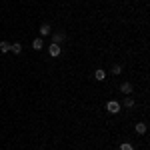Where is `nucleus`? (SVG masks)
I'll return each instance as SVG.
<instances>
[{
    "label": "nucleus",
    "instance_id": "obj_1",
    "mask_svg": "<svg viewBox=\"0 0 150 150\" xmlns=\"http://www.w3.org/2000/svg\"><path fill=\"white\" fill-rule=\"evenodd\" d=\"M120 102H116V100H110V102L106 104V110L110 112V114H116V112H120Z\"/></svg>",
    "mask_w": 150,
    "mask_h": 150
},
{
    "label": "nucleus",
    "instance_id": "obj_2",
    "mask_svg": "<svg viewBox=\"0 0 150 150\" xmlns=\"http://www.w3.org/2000/svg\"><path fill=\"white\" fill-rule=\"evenodd\" d=\"M48 52H50V56H60V44H50L48 46Z\"/></svg>",
    "mask_w": 150,
    "mask_h": 150
},
{
    "label": "nucleus",
    "instance_id": "obj_3",
    "mask_svg": "<svg viewBox=\"0 0 150 150\" xmlns=\"http://www.w3.org/2000/svg\"><path fill=\"white\" fill-rule=\"evenodd\" d=\"M64 32H58V34H52V44H60V42H64Z\"/></svg>",
    "mask_w": 150,
    "mask_h": 150
},
{
    "label": "nucleus",
    "instance_id": "obj_4",
    "mask_svg": "<svg viewBox=\"0 0 150 150\" xmlns=\"http://www.w3.org/2000/svg\"><path fill=\"white\" fill-rule=\"evenodd\" d=\"M38 30H40V34H42V36H48L50 32H52V30H50V24H42Z\"/></svg>",
    "mask_w": 150,
    "mask_h": 150
},
{
    "label": "nucleus",
    "instance_id": "obj_5",
    "mask_svg": "<svg viewBox=\"0 0 150 150\" xmlns=\"http://www.w3.org/2000/svg\"><path fill=\"white\" fill-rule=\"evenodd\" d=\"M10 50L14 54H20V52H22V44H20V42H14V44H10Z\"/></svg>",
    "mask_w": 150,
    "mask_h": 150
},
{
    "label": "nucleus",
    "instance_id": "obj_6",
    "mask_svg": "<svg viewBox=\"0 0 150 150\" xmlns=\"http://www.w3.org/2000/svg\"><path fill=\"white\" fill-rule=\"evenodd\" d=\"M120 92H124V94H132V84L124 82V84L120 86Z\"/></svg>",
    "mask_w": 150,
    "mask_h": 150
},
{
    "label": "nucleus",
    "instance_id": "obj_7",
    "mask_svg": "<svg viewBox=\"0 0 150 150\" xmlns=\"http://www.w3.org/2000/svg\"><path fill=\"white\" fill-rule=\"evenodd\" d=\"M134 130H136V134H144V132H146V124H144V122H138V124L134 126Z\"/></svg>",
    "mask_w": 150,
    "mask_h": 150
},
{
    "label": "nucleus",
    "instance_id": "obj_8",
    "mask_svg": "<svg viewBox=\"0 0 150 150\" xmlns=\"http://www.w3.org/2000/svg\"><path fill=\"white\" fill-rule=\"evenodd\" d=\"M94 78H96V80H100V82H102L104 78H106V72H104V70H96V72H94Z\"/></svg>",
    "mask_w": 150,
    "mask_h": 150
},
{
    "label": "nucleus",
    "instance_id": "obj_9",
    "mask_svg": "<svg viewBox=\"0 0 150 150\" xmlns=\"http://www.w3.org/2000/svg\"><path fill=\"white\" fill-rule=\"evenodd\" d=\"M42 44H44V42H42V38H36L34 42H32V48H34V50H40Z\"/></svg>",
    "mask_w": 150,
    "mask_h": 150
},
{
    "label": "nucleus",
    "instance_id": "obj_10",
    "mask_svg": "<svg viewBox=\"0 0 150 150\" xmlns=\"http://www.w3.org/2000/svg\"><path fill=\"white\" fill-rule=\"evenodd\" d=\"M0 50H2V52H10V42H6V40L0 42Z\"/></svg>",
    "mask_w": 150,
    "mask_h": 150
},
{
    "label": "nucleus",
    "instance_id": "obj_11",
    "mask_svg": "<svg viewBox=\"0 0 150 150\" xmlns=\"http://www.w3.org/2000/svg\"><path fill=\"white\" fill-rule=\"evenodd\" d=\"M120 150H134V146H132L130 142H122V144H120Z\"/></svg>",
    "mask_w": 150,
    "mask_h": 150
},
{
    "label": "nucleus",
    "instance_id": "obj_12",
    "mask_svg": "<svg viewBox=\"0 0 150 150\" xmlns=\"http://www.w3.org/2000/svg\"><path fill=\"white\" fill-rule=\"evenodd\" d=\"M124 106H126V108H132V106H134V100H132V98L128 96L126 100H124Z\"/></svg>",
    "mask_w": 150,
    "mask_h": 150
},
{
    "label": "nucleus",
    "instance_id": "obj_13",
    "mask_svg": "<svg viewBox=\"0 0 150 150\" xmlns=\"http://www.w3.org/2000/svg\"><path fill=\"white\" fill-rule=\"evenodd\" d=\"M120 72H122V66H118V64L112 66V74H120Z\"/></svg>",
    "mask_w": 150,
    "mask_h": 150
}]
</instances>
